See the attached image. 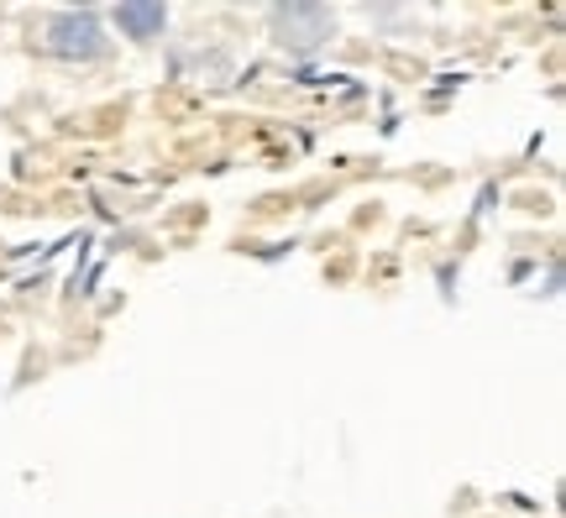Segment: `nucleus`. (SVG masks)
<instances>
[{"label":"nucleus","instance_id":"1","mask_svg":"<svg viewBox=\"0 0 566 518\" xmlns=\"http://www.w3.org/2000/svg\"><path fill=\"white\" fill-rule=\"evenodd\" d=\"M268 38L279 42L289 59H315L325 42L336 38V11L331 6H273L268 11Z\"/></svg>","mask_w":566,"mask_h":518},{"label":"nucleus","instance_id":"2","mask_svg":"<svg viewBox=\"0 0 566 518\" xmlns=\"http://www.w3.org/2000/svg\"><path fill=\"white\" fill-rule=\"evenodd\" d=\"M48 53H59V59H69V63L105 59V53H111V38H105L101 11H90V6H80V11H53V17H48Z\"/></svg>","mask_w":566,"mask_h":518},{"label":"nucleus","instance_id":"3","mask_svg":"<svg viewBox=\"0 0 566 518\" xmlns=\"http://www.w3.org/2000/svg\"><path fill=\"white\" fill-rule=\"evenodd\" d=\"M111 21H116V32L132 42H158L163 32H168V6H163V0H126V6L111 11Z\"/></svg>","mask_w":566,"mask_h":518}]
</instances>
